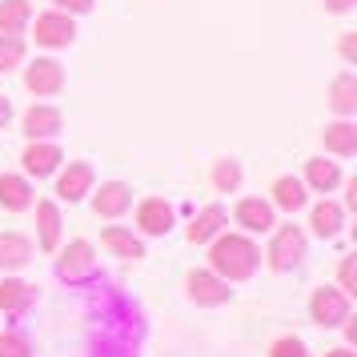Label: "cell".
I'll use <instances>...</instances> for the list:
<instances>
[{"instance_id": "cell-27", "label": "cell", "mask_w": 357, "mask_h": 357, "mask_svg": "<svg viewBox=\"0 0 357 357\" xmlns=\"http://www.w3.org/2000/svg\"><path fill=\"white\" fill-rule=\"evenodd\" d=\"M20 56H24V40L0 33V73H13L20 65Z\"/></svg>"}, {"instance_id": "cell-18", "label": "cell", "mask_w": 357, "mask_h": 357, "mask_svg": "<svg viewBox=\"0 0 357 357\" xmlns=\"http://www.w3.org/2000/svg\"><path fill=\"white\" fill-rule=\"evenodd\" d=\"M329 105H333L341 116H354L357 113V77H354V73L333 77V84H329Z\"/></svg>"}, {"instance_id": "cell-6", "label": "cell", "mask_w": 357, "mask_h": 357, "mask_svg": "<svg viewBox=\"0 0 357 357\" xmlns=\"http://www.w3.org/2000/svg\"><path fill=\"white\" fill-rule=\"evenodd\" d=\"M189 297H193L197 305H225L229 297H233V289L213 269H193L189 273Z\"/></svg>"}, {"instance_id": "cell-11", "label": "cell", "mask_w": 357, "mask_h": 357, "mask_svg": "<svg viewBox=\"0 0 357 357\" xmlns=\"http://www.w3.org/2000/svg\"><path fill=\"white\" fill-rule=\"evenodd\" d=\"M129 205H132V189L125 181H109V185H100V193L93 197L97 217H121V213H129Z\"/></svg>"}, {"instance_id": "cell-5", "label": "cell", "mask_w": 357, "mask_h": 357, "mask_svg": "<svg viewBox=\"0 0 357 357\" xmlns=\"http://www.w3.org/2000/svg\"><path fill=\"white\" fill-rule=\"evenodd\" d=\"M24 84H29V93H36V97H52V93L65 89V68H61V61H52V56H40V61L29 65Z\"/></svg>"}, {"instance_id": "cell-16", "label": "cell", "mask_w": 357, "mask_h": 357, "mask_svg": "<svg viewBox=\"0 0 357 357\" xmlns=\"http://www.w3.org/2000/svg\"><path fill=\"white\" fill-rule=\"evenodd\" d=\"M33 261V241L20 233H0V265L4 269H24Z\"/></svg>"}, {"instance_id": "cell-14", "label": "cell", "mask_w": 357, "mask_h": 357, "mask_svg": "<svg viewBox=\"0 0 357 357\" xmlns=\"http://www.w3.org/2000/svg\"><path fill=\"white\" fill-rule=\"evenodd\" d=\"M89 189H93V165H84V161H73L61 173V181H56V193L65 201H81Z\"/></svg>"}, {"instance_id": "cell-12", "label": "cell", "mask_w": 357, "mask_h": 357, "mask_svg": "<svg viewBox=\"0 0 357 357\" xmlns=\"http://www.w3.org/2000/svg\"><path fill=\"white\" fill-rule=\"evenodd\" d=\"M237 225H245L249 233H269L273 229V205L261 197H245L237 205Z\"/></svg>"}, {"instance_id": "cell-3", "label": "cell", "mask_w": 357, "mask_h": 357, "mask_svg": "<svg viewBox=\"0 0 357 357\" xmlns=\"http://www.w3.org/2000/svg\"><path fill=\"white\" fill-rule=\"evenodd\" d=\"M93 273H97V253H93L89 241H73L61 253V261H56V277L61 281H89Z\"/></svg>"}, {"instance_id": "cell-7", "label": "cell", "mask_w": 357, "mask_h": 357, "mask_svg": "<svg viewBox=\"0 0 357 357\" xmlns=\"http://www.w3.org/2000/svg\"><path fill=\"white\" fill-rule=\"evenodd\" d=\"M73 36H77V24H73L68 13H45V17H36V45L65 49V45H73Z\"/></svg>"}, {"instance_id": "cell-10", "label": "cell", "mask_w": 357, "mask_h": 357, "mask_svg": "<svg viewBox=\"0 0 357 357\" xmlns=\"http://www.w3.org/2000/svg\"><path fill=\"white\" fill-rule=\"evenodd\" d=\"M137 225L145 229V233H153V237L169 233V229H173V205H169L165 197H149V201H141V209H137Z\"/></svg>"}, {"instance_id": "cell-26", "label": "cell", "mask_w": 357, "mask_h": 357, "mask_svg": "<svg viewBox=\"0 0 357 357\" xmlns=\"http://www.w3.org/2000/svg\"><path fill=\"white\" fill-rule=\"evenodd\" d=\"M213 185H217L221 193H233V189L241 185V165L233 161V157H221V161L213 165Z\"/></svg>"}, {"instance_id": "cell-24", "label": "cell", "mask_w": 357, "mask_h": 357, "mask_svg": "<svg viewBox=\"0 0 357 357\" xmlns=\"http://www.w3.org/2000/svg\"><path fill=\"white\" fill-rule=\"evenodd\" d=\"M305 181L317 189V193H329V189H337L341 185V169L333 161H321V157H317V161L305 165Z\"/></svg>"}, {"instance_id": "cell-31", "label": "cell", "mask_w": 357, "mask_h": 357, "mask_svg": "<svg viewBox=\"0 0 357 357\" xmlns=\"http://www.w3.org/2000/svg\"><path fill=\"white\" fill-rule=\"evenodd\" d=\"M341 56H345L349 65L357 61V33H345V36H341Z\"/></svg>"}, {"instance_id": "cell-29", "label": "cell", "mask_w": 357, "mask_h": 357, "mask_svg": "<svg viewBox=\"0 0 357 357\" xmlns=\"http://www.w3.org/2000/svg\"><path fill=\"white\" fill-rule=\"evenodd\" d=\"M269 357H309V354H305V341L301 337H281V341H273Z\"/></svg>"}, {"instance_id": "cell-35", "label": "cell", "mask_w": 357, "mask_h": 357, "mask_svg": "<svg viewBox=\"0 0 357 357\" xmlns=\"http://www.w3.org/2000/svg\"><path fill=\"white\" fill-rule=\"evenodd\" d=\"M325 357H357V354H354V349H349V345H341V349H329V354H325Z\"/></svg>"}, {"instance_id": "cell-1", "label": "cell", "mask_w": 357, "mask_h": 357, "mask_svg": "<svg viewBox=\"0 0 357 357\" xmlns=\"http://www.w3.org/2000/svg\"><path fill=\"white\" fill-rule=\"evenodd\" d=\"M209 265H213V273L221 277V281H245V277L257 273L261 249L249 241V237H241V233H225V237L213 241Z\"/></svg>"}, {"instance_id": "cell-23", "label": "cell", "mask_w": 357, "mask_h": 357, "mask_svg": "<svg viewBox=\"0 0 357 357\" xmlns=\"http://www.w3.org/2000/svg\"><path fill=\"white\" fill-rule=\"evenodd\" d=\"M29 17H33V4L29 0H4L0 4V33L17 36L24 24H29Z\"/></svg>"}, {"instance_id": "cell-4", "label": "cell", "mask_w": 357, "mask_h": 357, "mask_svg": "<svg viewBox=\"0 0 357 357\" xmlns=\"http://www.w3.org/2000/svg\"><path fill=\"white\" fill-rule=\"evenodd\" d=\"M309 313H313V321L321 325V329H333V325L349 321V297L341 289H317L313 293V301H309Z\"/></svg>"}, {"instance_id": "cell-22", "label": "cell", "mask_w": 357, "mask_h": 357, "mask_svg": "<svg viewBox=\"0 0 357 357\" xmlns=\"http://www.w3.org/2000/svg\"><path fill=\"white\" fill-rule=\"evenodd\" d=\"M273 201H277V209L297 213V209L309 201V197H305V185H301L297 177H281V181L273 185Z\"/></svg>"}, {"instance_id": "cell-15", "label": "cell", "mask_w": 357, "mask_h": 357, "mask_svg": "<svg viewBox=\"0 0 357 357\" xmlns=\"http://www.w3.org/2000/svg\"><path fill=\"white\" fill-rule=\"evenodd\" d=\"M0 205L13 213L29 209L33 205V185L24 177H17V173H0Z\"/></svg>"}, {"instance_id": "cell-32", "label": "cell", "mask_w": 357, "mask_h": 357, "mask_svg": "<svg viewBox=\"0 0 357 357\" xmlns=\"http://www.w3.org/2000/svg\"><path fill=\"white\" fill-rule=\"evenodd\" d=\"M56 8H65V13H89L93 8V0H52Z\"/></svg>"}, {"instance_id": "cell-25", "label": "cell", "mask_w": 357, "mask_h": 357, "mask_svg": "<svg viewBox=\"0 0 357 357\" xmlns=\"http://www.w3.org/2000/svg\"><path fill=\"white\" fill-rule=\"evenodd\" d=\"M341 217H345V213H341V205L321 201V205L313 209V233H317V237H333V233L341 229Z\"/></svg>"}, {"instance_id": "cell-34", "label": "cell", "mask_w": 357, "mask_h": 357, "mask_svg": "<svg viewBox=\"0 0 357 357\" xmlns=\"http://www.w3.org/2000/svg\"><path fill=\"white\" fill-rule=\"evenodd\" d=\"M8 116H13V105H8V97H0V129L8 125Z\"/></svg>"}, {"instance_id": "cell-13", "label": "cell", "mask_w": 357, "mask_h": 357, "mask_svg": "<svg viewBox=\"0 0 357 357\" xmlns=\"http://www.w3.org/2000/svg\"><path fill=\"white\" fill-rule=\"evenodd\" d=\"M20 161H24V169H29L33 177H49V173H56V165L65 161V157H61V149L49 145V141H33V145L24 149Z\"/></svg>"}, {"instance_id": "cell-2", "label": "cell", "mask_w": 357, "mask_h": 357, "mask_svg": "<svg viewBox=\"0 0 357 357\" xmlns=\"http://www.w3.org/2000/svg\"><path fill=\"white\" fill-rule=\"evenodd\" d=\"M301 257H305V233L297 225H281L273 245H269V265L277 273H289V269L301 265Z\"/></svg>"}, {"instance_id": "cell-21", "label": "cell", "mask_w": 357, "mask_h": 357, "mask_svg": "<svg viewBox=\"0 0 357 357\" xmlns=\"http://www.w3.org/2000/svg\"><path fill=\"white\" fill-rule=\"evenodd\" d=\"M105 245L113 249L116 257H125V261L145 257V245H141V237H132L129 229H116V225H109V229H105Z\"/></svg>"}, {"instance_id": "cell-9", "label": "cell", "mask_w": 357, "mask_h": 357, "mask_svg": "<svg viewBox=\"0 0 357 357\" xmlns=\"http://www.w3.org/2000/svg\"><path fill=\"white\" fill-rule=\"evenodd\" d=\"M65 129V116L61 109H52V105H33L29 113H24V132L33 137V141H49L56 132Z\"/></svg>"}, {"instance_id": "cell-17", "label": "cell", "mask_w": 357, "mask_h": 357, "mask_svg": "<svg viewBox=\"0 0 357 357\" xmlns=\"http://www.w3.org/2000/svg\"><path fill=\"white\" fill-rule=\"evenodd\" d=\"M221 225H225V205H209V209H201L197 213V221L189 225V241L201 245V241H213L217 233H221Z\"/></svg>"}, {"instance_id": "cell-28", "label": "cell", "mask_w": 357, "mask_h": 357, "mask_svg": "<svg viewBox=\"0 0 357 357\" xmlns=\"http://www.w3.org/2000/svg\"><path fill=\"white\" fill-rule=\"evenodd\" d=\"M0 357H33V345L24 333H0Z\"/></svg>"}, {"instance_id": "cell-20", "label": "cell", "mask_w": 357, "mask_h": 357, "mask_svg": "<svg viewBox=\"0 0 357 357\" xmlns=\"http://www.w3.org/2000/svg\"><path fill=\"white\" fill-rule=\"evenodd\" d=\"M325 149H329V153H337V157H354V153H357V125H354V121L325 125Z\"/></svg>"}, {"instance_id": "cell-19", "label": "cell", "mask_w": 357, "mask_h": 357, "mask_svg": "<svg viewBox=\"0 0 357 357\" xmlns=\"http://www.w3.org/2000/svg\"><path fill=\"white\" fill-rule=\"evenodd\" d=\"M36 229H40V249H56L61 245V209L52 201H40L36 205Z\"/></svg>"}, {"instance_id": "cell-8", "label": "cell", "mask_w": 357, "mask_h": 357, "mask_svg": "<svg viewBox=\"0 0 357 357\" xmlns=\"http://www.w3.org/2000/svg\"><path fill=\"white\" fill-rule=\"evenodd\" d=\"M33 305H36V289L29 285V281L8 277V281L0 285V313H8V317H24Z\"/></svg>"}, {"instance_id": "cell-33", "label": "cell", "mask_w": 357, "mask_h": 357, "mask_svg": "<svg viewBox=\"0 0 357 357\" xmlns=\"http://www.w3.org/2000/svg\"><path fill=\"white\" fill-rule=\"evenodd\" d=\"M354 4H357V0H325V8H329V13H349Z\"/></svg>"}, {"instance_id": "cell-30", "label": "cell", "mask_w": 357, "mask_h": 357, "mask_svg": "<svg viewBox=\"0 0 357 357\" xmlns=\"http://www.w3.org/2000/svg\"><path fill=\"white\" fill-rule=\"evenodd\" d=\"M337 277H341V293H345V297H354V293H357V257L341 261Z\"/></svg>"}]
</instances>
